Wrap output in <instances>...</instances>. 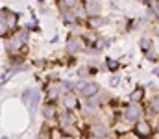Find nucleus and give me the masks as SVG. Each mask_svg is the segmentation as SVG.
I'll return each mask as SVG.
<instances>
[{
  "instance_id": "nucleus-1",
  "label": "nucleus",
  "mask_w": 159,
  "mask_h": 139,
  "mask_svg": "<svg viewBox=\"0 0 159 139\" xmlns=\"http://www.w3.org/2000/svg\"><path fill=\"white\" fill-rule=\"evenodd\" d=\"M24 50H26V45H24L22 39L19 37L17 30L11 32L9 39H6V52H7L9 56H17V54H24Z\"/></svg>"
},
{
  "instance_id": "nucleus-2",
  "label": "nucleus",
  "mask_w": 159,
  "mask_h": 139,
  "mask_svg": "<svg viewBox=\"0 0 159 139\" xmlns=\"http://www.w3.org/2000/svg\"><path fill=\"white\" fill-rule=\"evenodd\" d=\"M76 91L83 96V98H91V96H94V95H98L100 93V86L96 84V82H85V80H78L76 82Z\"/></svg>"
},
{
  "instance_id": "nucleus-3",
  "label": "nucleus",
  "mask_w": 159,
  "mask_h": 139,
  "mask_svg": "<svg viewBox=\"0 0 159 139\" xmlns=\"http://www.w3.org/2000/svg\"><path fill=\"white\" fill-rule=\"evenodd\" d=\"M0 21L7 26V30H17L19 26V13H15V11H11L9 7H0Z\"/></svg>"
},
{
  "instance_id": "nucleus-4",
  "label": "nucleus",
  "mask_w": 159,
  "mask_h": 139,
  "mask_svg": "<svg viewBox=\"0 0 159 139\" xmlns=\"http://www.w3.org/2000/svg\"><path fill=\"white\" fill-rule=\"evenodd\" d=\"M141 117H143V109L139 104H129L124 111V123H135L137 124L141 121Z\"/></svg>"
},
{
  "instance_id": "nucleus-5",
  "label": "nucleus",
  "mask_w": 159,
  "mask_h": 139,
  "mask_svg": "<svg viewBox=\"0 0 159 139\" xmlns=\"http://www.w3.org/2000/svg\"><path fill=\"white\" fill-rule=\"evenodd\" d=\"M61 104H63V109L65 111H72L78 108V96L74 93H67L61 96Z\"/></svg>"
},
{
  "instance_id": "nucleus-6",
  "label": "nucleus",
  "mask_w": 159,
  "mask_h": 139,
  "mask_svg": "<svg viewBox=\"0 0 159 139\" xmlns=\"http://www.w3.org/2000/svg\"><path fill=\"white\" fill-rule=\"evenodd\" d=\"M41 96H43V95H41L39 89H34L32 98H30V102H28V111H30V115H32V117H35V113H37V109H39Z\"/></svg>"
},
{
  "instance_id": "nucleus-7",
  "label": "nucleus",
  "mask_w": 159,
  "mask_h": 139,
  "mask_svg": "<svg viewBox=\"0 0 159 139\" xmlns=\"http://www.w3.org/2000/svg\"><path fill=\"white\" fill-rule=\"evenodd\" d=\"M83 46H85V43H83L80 37H70V39L67 41V52H69V54H78V52L83 50Z\"/></svg>"
},
{
  "instance_id": "nucleus-8",
  "label": "nucleus",
  "mask_w": 159,
  "mask_h": 139,
  "mask_svg": "<svg viewBox=\"0 0 159 139\" xmlns=\"http://www.w3.org/2000/svg\"><path fill=\"white\" fill-rule=\"evenodd\" d=\"M83 9H85V13H87L89 17H94V15H98V13H100L102 4H100V2H94V0H89V2H85V4H83Z\"/></svg>"
},
{
  "instance_id": "nucleus-9",
  "label": "nucleus",
  "mask_w": 159,
  "mask_h": 139,
  "mask_svg": "<svg viewBox=\"0 0 159 139\" xmlns=\"http://www.w3.org/2000/svg\"><path fill=\"white\" fill-rule=\"evenodd\" d=\"M41 111H43V117H44L46 121H54V119L57 117V109H56V106H54L52 102H46Z\"/></svg>"
},
{
  "instance_id": "nucleus-10",
  "label": "nucleus",
  "mask_w": 159,
  "mask_h": 139,
  "mask_svg": "<svg viewBox=\"0 0 159 139\" xmlns=\"http://www.w3.org/2000/svg\"><path fill=\"white\" fill-rule=\"evenodd\" d=\"M135 130H137V134H139L141 137H150V136H152V126L148 124V121H139Z\"/></svg>"
},
{
  "instance_id": "nucleus-11",
  "label": "nucleus",
  "mask_w": 159,
  "mask_h": 139,
  "mask_svg": "<svg viewBox=\"0 0 159 139\" xmlns=\"http://www.w3.org/2000/svg\"><path fill=\"white\" fill-rule=\"evenodd\" d=\"M107 132H109V128H107L104 123H94V124H93V136L102 137V136H107Z\"/></svg>"
},
{
  "instance_id": "nucleus-12",
  "label": "nucleus",
  "mask_w": 159,
  "mask_h": 139,
  "mask_svg": "<svg viewBox=\"0 0 159 139\" xmlns=\"http://www.w3.org/2000/svg\"><path fill=\"white\" fill-rule=\"evenodd\" d=\"M59 95H61V93H59V89H57V86H56V84H52V86L48 87V91H46V98H48V102H52V104H54V102L59 98Z\"/></svg>"
},
{
  "instance_id": "nucleus-13",
  "label": "nucleus",
  "mask_w": 159,
  "mask_h": 139,
  "mask_svg": "<svg viewBox=\"0 0 159 139\" xmlns=\"http://www.w3.org/2000/svg\"><path fill=\"white\" fill-rule=\"evenodd\" d=\"M104 24H107V19H104V17H98V15H94V17H89V26H91V28H102Z\"/></svg>"
},
{
  "instance_id": "nucleus-14",
  "label": "nucleus",
  "mask_w": 159,
  "mask_h": 139,
  "mask_svg": "<svg viewBox=\"0 0 159 139\" xmlns=\"http://www.w3.org/2000/svg\"><path fill=\"white\" fill-rule=\"evenodd\" d=\"M143 95H144V91H143L141 87H137L135 91L129 95V100H131V104H137V102H139V100L143 98Z\"/></svg>"
},
{
  "instance_id": "nucleus-15",
  "label": "nucleus",
  "mask_w": 159,
  "mask_h": 139,
  "mask_svg": "<svg viewBox=\"0 0 159 139\" xmlns=\"http://www.w3.org/2000/svg\"><path fill=\"white\" fill-rule=\"evenodd\" d=\"M72 11H74V15H76V21H80V19H85V15H87V13H85V9H83V4H76Z\"/></svg>"
},
{
  "instance_id": "nucleus-16",
  "label": "nucleus",
  "mask_w": 159,
  "mask_h": 139,
  "mask_svg": "<svg viewBox=\"0 0 159 139\" xmlns=\"http://www.w3.org/2000/svg\"><path fill=\"white\" fill-rule=\"evenodd\" d=\"M32 93H34L32 87H28V89L22 91V95H20V102H22L24 106H28V102H30V98H32Z\"/></svg>"
},
{
  "instance_id": "nucleus-17",
  "label": "nucleus",
  "mask_w": 159,
  "mask_h": 139,
  "mask_svg": "<svg viewBox=\"0 0 159 139\" xmlns=\"http://www.w3.org/2000/svg\"><path fill=\"white\" fill-rule=\"evenodd\" d=\"M63 21H65L67 24L76 22V15H74V11H67V13H63Z\"/></svg>"
},
{
  "instance_id": "nucleus-18",
  "label": "nucleus",
  "mask_w": 159,
  "mask_h": 139,
  "mask_svg": "<svg viewBox=\"0 0 159 139\" xmlns=\"http://www.w3.org/2000/svg\"><path fill=\"white\" fill-rule=\"evenodd\" d=\"M106 63H107V69H109V71H119V67H120L119 61H115V59H111V58H107Z\"/></svg>"
},
{
  "instance_id": "nucleus-19",
  "label": "nucleus",
  "mask_w": 159,
  "mask_h": 139,
  "mask_svg": "<svg viewBox=\"0 0 159 139\" xmlns=\"http://www.w3.org/2000/svg\"><path fill=\"white\" fill-rule=\"evenodd\" d=\"M152 111H156V113H159V95H157V96H154V98H152Z\"/></svg>"
},
{
  "instance_id": "nucleus-20",
  "label": "nucleus",
  "mask_w": 159,
  "mask_h": 139,
  "mask_svg": "<svg viewBox=\"0 0 159 139\" xmlns=\"http://www.w3.org/2000/svg\"><path fill=\"white\" fill-rule=\"evenodd\" d=\"M119 84H120V76L115 74V76H111V78H109V86H111V87H117Z\"/></svg>"
},
{
  "instance_id": "nucleus-21",
  "label": "nucleus",
  "mask_w": 159,
  "mask_h": 139,
  "mask_svg": "<svg viewBox=\"0 0 159 139\" xmlns=\"http://www.w3.org/2000/svg\"><path fill=\"white\" fill-rule=\"evenodd\" d=\"M141 48H143L144 52H148V48H150V39H141Z\"/></svg>"
},
{
  "instance_id": "nucleus-22",
  "label": "nucleus",
  "mask_w": 159,
  "mask_h": 139,
  "mask_svg": "<svg viewBox=\"0 0 159 139\" xmlns=\"http://www.w3.org/2000/svg\"><path fill=\"white\" fill-rule=\"evenodd\" d=\"M6 32H9V30H7V26L0 21V35H2V37H6Z\"/></svg>"
},
{
  "instance_id": "nucleus-23",
  "label": "nucleus",
  "mask_w": 159,
  "mask_h": 139,
  "mask_svg": "<svg viewBox=\"0 0 159 139\" xmlns=\"http://www.w3.org/2000/svg\"><path fill=\"white\" fill-rule=\"evenodd\" d=\"M152 7H154V13H157V15H159V2L152 4Z\"/></svg>"
},
{
  "instance_id": "nucleus-24",
  "label": "nucleus",
  "mask_w": 159,
  "mask_h": 139,
  "mask_svg": "<svg viewBox=\"0 0 159 139\" xmlns=\"http://www.w3.org/2000/svg\"><path fill=\"white\" fill-rule=\"evenodd\" d=\"M154 74H156V76H159V65L156 67V69H154Z\"/></svg>"
},
{
  "instance_id": "nucleus-25",
  "label": "nucleus",
  "mask_w": 159,
  "mask_h": 139,
  "mask_svg": "<svg viewBox=\"0 0 159 139\" xmlns=\"http://www.w3.org/2000/svg\"><path fill=\"white\" fill-rule=\"evenodd\" d=\"M61 139H74L72 136H61Z\"/></svg>"
},
{
  "instance_id": "nucleus-26",
  "label": "nucleus",
  "mask_w": 159,
  "mask_h": 139,
  "mask_svg": "<svg viewBox=\"0 0 159 139\" xmlns=\"http://www.w3.org/2000/svg\"><path fill=\"white\" fill-rule=\"evenodd\" d=\"M85 139H100V137H96V136H87Z\"/></svg>"
},
{
  "instance_id": "nucleus-27",
  "label": "nucleus",
  "mask_w": 159,
  "mask_h": 139,
  "mask_svg": "<svg viewBox=\"0 0 159 139\" xmlns=\"http://www.w3.org/2000/svg\"><path fill=\"white\" fill-rule=\"evenodd\" d=\"M106 139H117V137H115V136H107Z\"/></svg>"
},
{
  "instance_id": "nucleus-28",
  "label": "nucleus",
  "mask_w": 159,
  "mask_h": 139,
  "mask_svg": "<svg viewBox=\"0 0 159 139\" xmlns=\"http://www.w3.org/2000/svg\"><path fill=\"white\" fill-rule=\"evenodd\" d=\"M2 139H9V137H2Z\"/></svg>"
}]
</instances>
